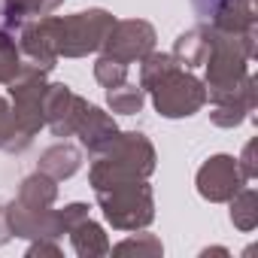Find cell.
<instances>
[{"instance_id":"obj_24","label":"cell","mask_w":258,"mask_h":258,"mask_svg":"<svg viewBox=\"0 0 258 258\" xmlns=\"http://www.w3.org/2000/svg\"><path fill=\"white\" fill-rule=\"evenodd\" d=\"M58 219V234H70L79 222L88 219V204H67L64 210H55Z\"/></svg>"},{"instance_id":"obj_8","label":"cell","mask_w":258,"mask_h":258,"mask_svg":"<svg viewBox=\"0 0 258 258\" xmlns=\"http://www.w3.org/2000/svg\"><path fill=\"white\" fill-rule=\"evenodd\" d=\"M243 185H246V176L234 155H213L198 170V191H201V198H207L213 204L231 201Z\"/></svg>"},{"instance_id":"obj_11","label":"cell","mask_w":258,"mask_h":258,"mask_svg":"<svg viewBox=\"0 0 258 258\" xmlns=\"http://www.w3.org/2000/svg\"><path fill=\"white\" fill-rule=\"evenodd\" d=\"M121 131H118V124L112 121V115L109 112H103L100 106H85V112H82V118H79V124H76V137L82 140V146L91 152V155H103L112 143H115V137H118Z\"/></svg>"},{"instance_id":"obj_27","label":"cell","mask_w":258,"mask_h":258,"mask_svg":"<svg viewBox=\"0 0 258 258\" xmlns=\"http://www.w3.org/2000/svg\"><path fill=\"white\" fill-rule=\"evenodd\" d=\"M28 255H61V249H58L55 243H49V240H37V243L28 249Z\"/></svg>"},{"instance_id":"obj_5","label":"cell","mask_w":258,"mask_h":258,"mask_svg":"<svg viewBox=\"0 0 258 258\" xmlns=\"http://www.w3.org/2000/svg\"><path fill=\"white\" fill-rule=\"evenodd\" d=\"M152 103L164 118H185L195 115L204 103H207V85L188 73L185 67H173L170 73H164L152 88Z\"/></svg>"},{"instance_id":"obj_23","label":"cell","mask_w":258,"mask_h":258,"mask_svg":"<svg viewBox=\"0 0 258 258\" xmlns=\"http://www.w3.org/2000/svg\"><path fill=\"white\" fill-rule=\"evenodd\" d=\"M109 252H137V255H161V240L152 234H137L131 240H121L118 246H109Z\"/></svg>"},{"instance_id":"obj_18","label":"cell","mask_w":258,"mask_h":258,"mask_svg":"<svg viewBox=\"0 0 258 258\" xmlns=\"http://www.w3.org/2000/svg\"><path fill=\"white\" fill-rule=\"evenodd\" d=\"M143 100H146V91H143L140 85H131L127 79H124L121 85L106 88V103H109V109H112V112H121V115L140 112Z\"/></svg>"},{"instance_id":"obj_17","label":"cell","mask_w":258,"mask_h":258,"mask_svg":"<svg viewBox=\"0 0 258 258\" xmlns=\"http://www.w3.org/2000/svg\"><path fill=\"white\" fill-rule=\"evenodd\" d=\"M28 146H31V140L22 134L13 106L0 97V149L4 152H25Z\"/></svg>"},{"instance_id":"obj_26","label":"cell","mask_w":258,"mask_h":258,"mask_svg":"<svg viewBox=\"0 0 258 258\" xmlns=\"http://www.w3.org/2000/svg\"><path fill=\"white\" fill-rule=\"evenodd\" d=\"M225 4H228V0H191L195 13H198L204 22H210V19H213V16H216V13H219Z\"/></svg>"},{"instance_id":"obj_10","label":"cell","mask_w":258,"mask_h":258,"mask_svg":"<svg viewBox=\"0 0 258 258\" xmlns=\"http://www.w3.org/2000/svg\"><path fill=\"white\" fill-rule=\"evenodd\" d=\"M210 103H213V112H210L213 124H219V127H237V124L246 121L249 112L255 109V79L246 73L237 88H231V91L213 97Z\"/></svg>"},{"instance_id":"obj_25","label":"cell","mask_w":258,"mask_h":258,"mask_svg":"<svg viewBox=\"0 0 258 258\" xmlns=\"http://www.w3.org/2000/svg\"><path fill=\"white\" fill-rule=\"evenodd\" d=\"M237 164H240V170H243L246 182H249V179H255V173H258V167H255V140H249V143L243 146V155L237 158Z\"/></svg>"},{"instance_id":"obj_3","label":"cell","mask_w":258,"mask_h":258,"mask_svg":"<svg viewBox=\"0 0 258 258\" xmlns=\"http://www.w3.org/2000/svg\"><path fill=\"white\" fill-rule=\"evenodd\" d=\"M115 19L106 10H88L73 16H46V28L55 46L58 58H85L88 52H97L109 34Z\"/></svg>"},{"instance_id":"obj_19","label":"cell","mask_w":258,"mask_h":258,"mask_svg":"<svg viewBox=\"0 0 258 258\" xmlns=\"http://www.w3.org/2000/svg\"><path fill=\"white\" fill-rule=\"evenodd\" d=\"M231 222L240 231H252L258 225V195L255 188L243 185L234 198H231Z\"/></svg>"},{"instance_id":"obj_15","label":"cell","mask_w":258,"mask_h":258,"mask_svg":"<svg viewBox=\"0 0 258 258\" xmlns=\"http://www.w3.org/2000/svg\"><path fill=\"white\" fill-rule=\"evenodd\" d=\"M58 4L61 0H7L4 4V28L7 31H19L25 22L52 13Z\"/></svg>"},{"instance_id":"obj_1","label":"cell","mask_w":258,"mask_h":258,"mask_svg":"<svg viewBox=\"0 0 258 258\" xmlns=\"http://www.w3.org/2000/svg\"><path fill=\"white\" fill-rule=\"evenodd\" d=\"M210 31V52H207V100L237 88L243 82V76L249 73L246 64L255 55V28L243 31V34H231V31H216L213 25H207Z\"/></svg>"},{"instance_id":"obj_28","label":"cell","mask_w":258,"mask_h":258,"mask_svg":"<svg viewBox=\"0 0 258 258\" xmlns=\"http://www.w3.org/2000/svg\"><path fill=\"white\" fill-rule=\"evenodd\" d=\"M13 237V228H10V216H7V207H0V243H7Z\"/></svg>"},{"instance_id":"obj_22","label":"cell","mask_w":258,"mask_h":258,"mask_svg":"<svg viewBox=\"0 0 258 258\" xmlns=\"http://www.w3.org/2000/svg\"><path fill=\"white\" fill-rule=\"evenodd\" d=\"M94 79L103 85V88H112V85H121L127 79V64L109 58V55H100L97 64H94Z\"/></svg>"},{"instance_id":"obj_7","label":"cell","mask_w":258,"mask_h":258,"mask_svg":"<svg viewBox=\"0 0 258 258\" xmlns=\"http://www.w3.org/2000/svg\"><path fill=\"white\" fill-rule=\"evenodd\" d=\"M100 49H103V55H109L121 64H134L155 49V28L149 22H140V19L115 22Z\"/></svg>"},{"instance_id":"obj_14","label":"cell","mask_w":258,"mask_h":258,"mask_svg":"<svg viewBox=\"0 0 258 258\" xmlns=\"http://www.w3.org/2000/svg\"><path fill=\"white\" fill-rule=\"evenodd\" d=\"M55 198H58L55 179L46 176V173H40V170L34 176H28L22 182V188H19V204L22 207H31V210H52Z\"/></svg>"},{"instance_id":"obj_9","label":"cell","mask_w":258,"mask_h":258,"mask_svg":"<svg viewBox=\"0 0 258 258\" xmlns=\"http://www.w3.org/2000/svg\"><path fill=\"white\" fill-rule=\"evenodd\" d=\"M85 106L88 100L70 91L67 85H49L43 100V124H49V131L55 137H73Z\"/></svg>"},{"instance_id":"obj_16","label":"cell","mask_w":258,"mask_h":258,"mask_svg":"<svg viewBox=\"0 0 258 258\" xmlns=\"http://www.w3.org/2000/svg\"><path fill=\"white\" fill-rule=\"evenodd\" d=\"M70 243H73V252H76V255H85V258H91V255H106V252H109V240H106L103 228L91 222V216H88L85 222H79V225L70 231Z\"/></svg>"},{"instance_id":"obj_20","label":"cell","mask_w":258,"mask_h":258,"mask_svg":"<svg viewBox=\"0 0 258 258\" xmlns=\"http://www.w3.org/2000/svg\"><path fill=\"white\" fill-rule=\"evenodd\" d=\"M140 61H143V64H140V88H143V91H149L164 73H170L173 67H179L170 52H149V55L140 58Z\"/></svg>"},{"instance_id":"obj_4","label":"cell","mask_w":258,"mask_h":258,"mask_svg":"<svg viewBox=\"0 0 258 258\" xmlns=\"http://www.w3.org/2000/svg\"><path fill=\"white\" fill-rule=\"evenodd\" d=\"M94 195H97V204H100L106 222L118 231H140V228L152 225V219H155V201H152V188L146 185V179L118 182V185L100 188Z\"/></svg>"},{"instance_id":"obj_2","label":"cell","mask_w":258,"mask_h":258,"mask_svg":"<svg viewBox=\"0 0 258 258\" xmlns=\"http://www.w3.org/2000/svg\"><path fill=\"white\" fill-rule=\"evenodd\" d=\"M152 170H155V146L143 134L131 131V134H118L115 143L103 155H97L88 176H91V188L100 191L118 182L146 179L152 176Z\"/></svg>"},{"instance_id":"obj_21","label":"cell","mask_w":258,"mask_h":258,"mask_svg":"<svg viewBox=\"0 0 258 258\" xmlns=\"http://www.w3.org/2000/svg\"><path fill=\"white\" fill-rule=\"evenodd\" d=\"M22 70V55H19V43L10 31H0V82H13Z\"/></svg>"},{"instance_id":"obj_13","label":"cell","mask_w":258,"mask_h":258,"mask_svg":"<svg viewBox=\"0 0 258 258\" xmlns=\"http://www.w3.org/2000/svg\"><path fill=\"white\" fill-rule=\"evenodd\" d=\"M207 52H210V31H207V25H201V28H191V31L179 34L170 55L176 58L179 67L191 70V67H201L207 61Z\"/></svg>"},{"instance_id":"obj_12","label":"cell","mask_w":258,"mask_h":258,"mask_svg":"<svg viewBox=\"0 0 258 258\" xmlns=\"http://www.w3.org/2000/svg\"><path fill=\"white\" fill-rule=\"evenodd\" d=\"M79 167H82V152H79L76 146H70V143H55V146H49V149L43 152V158H40V173L52 176L55 182L70 179Z\"/></svg>"},{"instance_id":"obj_6","label":"cell","mask_w":258,"mask_h":258,"mask_svg":"<svg viewBox=\"0 0 258 258\" xmlns=\"http://www.w3.org/2000/svg\"><path fill=\"white\" fill-rule=\"evenodd\" d=\"M46 73H34V70H19V76L10 82V97H13V112L16 121L22 127V134L28 140L37 137V131L43 127V100H46Z\"/></svg>"}]
</instances>
